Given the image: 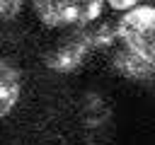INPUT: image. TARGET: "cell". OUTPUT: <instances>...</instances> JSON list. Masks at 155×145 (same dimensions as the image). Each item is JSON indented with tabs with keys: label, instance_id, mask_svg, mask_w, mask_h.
I'll list each match as a JSON object with an SVG mask.
<instances>
[{
	"label": "cell",
	"instance_id": "7a4b0ae2",
	"mask_svg": "<svg viewBox=\"0 0 155 145\" xmlns=\"http://www.w3.org/2000/svg\"><path fill=\"white\" fill-rule=\"evenodd\" d=\"M31 7L44 27L75 31L99 22L107 5L102 0H36Z\"/></svg>",
	"mask_w": 155,
	"mask_h": 145
},
{
	"label": "cell",
	"instance_id": "5b68a950",
	"mask_svg": "<svg viewBox=\"0 0 155 145\" xmlns=\"http://www.w3.org/2000/svg\"><path fill=\"white\" fill-rule=\"evenodd\" d=\"M111 68L128 80H153L155 77V70L148 63H143L133 51H128L124 44L119 48H116V44L111 46Z\"/></svg>",
	"mask_w": 155,
	"mask_h": 145
},
{
	"label": "cell",
	"instance_id": "3957f363",
	"mask_svg": "<svg viewBox=\"0 0 155 145\" xmlns=\"http://www.w3.org/2000/svg\"><path fill=\"white\" fill-rule=\"evenodd\" d=\"M119 41L155 70V7L133 5L116 22Z\"/></svg>",
	"mask_w": 155,
	"mask_h": 145
},
{
	"label": "cell",
	"instance_id": "277c9868",
	"mask_svg": "<svg viewBox=\"0 0 155 145\" xmlns=\"http://www.w3.org/2000/svg\"><path fill=\"white\" fill-rule=\"evenodd\" d=\"M22 94H24V72L22 68L0 56V121L12 116L22 102Z\"/></svg>",
	"mask_w": 155,
	"mask_h": 145
},
{
	"label": "cell",
	"instance_id": "8992f818",
	"mask_svg": "<svg viewBox=\"0 0 155 145\" xmlns=\"http://www.w3.org/2000/svg\"><path fill=\"white\" fill-rule=\"evenodd\" d=\"M24 12V2H19V0H0V22L2 24H10V22H15L19 14Z\"/></svg>",
	"mask_w": 155,
	"mask_h": 145
},
{
	"label": "cell",
	"instance_id": "6da1fadb",
	"mask_svg": "<svg viewBox=\"0 0 155 145\" xmlns=\"http://www.w3.org/2000/svg\"><path fill=\"white\" fill-rule=\"evenodd\" d=\"M116 41H119L116 24L107 22V19H99L90 27L68 31L58 44H53L48 48L44 63H46L48 70H53L58 75H70V72L80 70L94 51L111 48Z\"/></svg>",
	"mask_w": 155,
	"mask_h": 145
}]
</instances>
